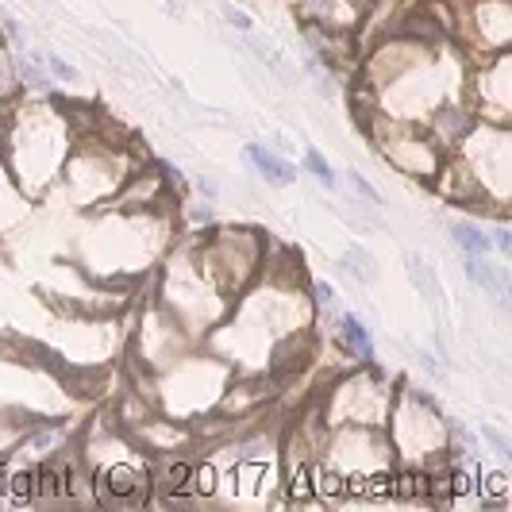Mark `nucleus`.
Wrapping results in <instances>:
<instances>
[{"label":"nucleus","mask_w":512,"mask_h":512,"mask_svg":"<svg viewBox=\"0 0 512 512\" xmlns=\"http://www.w3.org/2000/svg\"><path fill=\"white\" fill-rule=\"evenodd\" d=\"M77 231V266L97 282L135 289L178 243L174 208H97Z\"/></svg>","instance_id":"nucleus-1"},{"label":"nucleus","mask_w":512,"mask_h":512,"mask_svg":"<svg viewBox=\"0 0 512 512\" xmlns=\"http://www.w3.org/2000/svg\"><path fill=\"white\" fill-rule=\"evenodd\" d=\"M77 135H81L77 112L51 97H20L0 112V154L16 185L35 205L51 197Z\"/></svg>","instance_id":"nucleus-2"},{"label":"nucleus","mask_w":512,"mask_h":512,"mask_svg":"<svg viewBox=\"0 0 512 512\" xmlns=\"http://www.w3.org/2000/svg\"><path fill=\"white\" fill-rule=\"evenodd\" d=\"M77 455L93 482V505L101 509H143L154 497V459L139 451L131 436L108 416L97 412L81 436Z\"/></svg>","instance_id":"nucleus-3"},{"label":"nucleus","mask_w":512,"mask_h":512,"mask_svg":"<svg viewBox=\"0 0 512 512\" xmlns=\"http://www.w3.org/2000/svg\"><path fill=\"white\" fill-rule=\"evenodd\" d=\"M131 378L143 382V389L151 393L154 409L197 428L201 420H208L216 412L220 397L228 393L231 378H235V370L220 355H212L208 347H201V351L193 347L170 366H162L158 374H135L131 370Z\"/></svg>","instance_id":"nucleus-4"},{"label":"nucleus","mask_w":512,"mask_h":512,"mask_svg":"<svg viewBox=\"0 0 512 512\" xmlns=\"http://www.w3.org/2000/svg\"><path fill=\"white\" fill-rule=\"evenodd\" d=\"M139 166H143V162L128 151V143H116V139L104 135V131L85 128L77 135L74 151L66 158L62 178H58V185L51 189V197L62 193L66 205L77 208V212H97V208H104L120 189H124V181H128Z\"/></svg>","instance_id":"nucleus-5"},{"label":"nucleus","mask_w":512,"mask_h":512,"mask_svg":"<svg viewBox=\"0 0 512 512\" xmlns=\"http://www.w3.org/2000/svg\"><path fill=\"white\" fill-rule=\"evenodd\" d=\"M154 278H158V285H154L151 297L158 305L170 308L197 343L228 316L231 301L201 270V262L193 255V243L189 239H178L170 247V255L162 258V266L154 270Z\"/></svg>","instance_id":"nucleus-6"},{"label":"nucleus","mask_w":512,"mask_h":512,"mask_svg":"<svg viewBox=\"0 0 512 512\" xmlns=\"http://www.w3.org/2000/svg\"><path fill=\"white\" fill-rule=\"evenodd\" d=\"M385 439L393 447V459L397 462H416V466H428L436 470L439 462H447L451 455H459L455 447V428L451 420L439 412V405L420 393L416 385H397L393 389V405L385 416Z\"/></svg>","instance_id":"nucleus-7"},{"label":"nucleus","mask_w":512,"mask_h":512,"mask_svg":"<svg viewBox=\"0 0 512 512\" xmlns=\"http://www.w3.org/2000/svg\"><path fill=\"white\" fill-rule=\"evenodd\" d=\"M189 243H193V255L201 262V270L216 282V289L228 301H235L255 282L266 266V255H270L266 235L255 228H208L189 235Z\"/></svg>","instance_id":"nucleus-8"},{"label":"nucleus","mask_w":512,"mask_h":512,"mask_svg":"<svg viewBox=\"0 0 512 512\" xmlns=\"http://www.w3.org/2000/svg\"><path fill=\"white\" fill-rule=\"evenodd\" d=\"M393 389H397V382L385 370H378L374 362H355V370L328 382L316 409H320L328 428H385Z\"/></svg>","instance_id":"nucleus-9"},{"label":"nucleus","mask_w":512,"mask_h":512,"mask_svg":"<svg viewBox=\"0 0 512 512\" xmlns=\"http://www.w3.org/2000/svg\"><path fill=\"white\" fill-rule=\"evenodd\" d=\"M362 124H366L370 143L378 147V154H382L397 174L420 181V185H436L439 170H443V162H447V151L432 139V131L424 128V124L385 120L378 112L362 116Z\"/></svg>","instance_id":"nucleus-10"},{"label":"nucleus","mask_w":512,"mask_h":512,"mask_svg":"<svg viewBox=\"0 0 512 512\" xmlns=\"http://www.w3.org/2000/svg\"><path fill=\"white\" fill-rule=\"evenodd\" d=\"M128 347H131V370L135 374H158L162 366H170L174 359H181L185 351L201 347L193 335L185 332L178 316L166 305H158L154 297L143 301L139 308V320L128 332Z\"/></svg>","instance_id":"nucleus-11"},{"label":"nucleus","mask_w":512,"mask_h":512,"mask_svg":"<svg viewBox=\"0 0 512 512\" xmlns=\"http://www.w3.org/2000/svg\"><path fill=\"white\" fill-rule=\"evenodd\" d=\"M447 24L466 62L501 54L512 43V0H455Z\"/></svg>","instance_id":"nucleus-12"},{"label":"nucleus","mask_w":512,"mask_h":512,"mask_svg":"<svg viewBox=\"0 0 512 512\" xmlns=\"http://www.w3.org/2000/svg\"><path fill=\"white\" fill-rule=\"evenodd\" d=\"M466 108L489 120V124H512V58L509 51L489 54L466 66V85H462Z\"/></svg>","instance_id":"nucleus-13"},{"label":"nucleus","mask_w":512,"mask_h":512,"mask_svg":"<svg viewBox=\"0 0 512 512\" xmlns=\"http://www.w3.org/2000/svg\"><path fill=\"white\" fill-rule=\"evenodd\" d=\"M366 8L370 0H297V16L312 39H355Z\"/></svg>","instance_id":"nucleus-14"},{"label":"nucleus","mask_w":512,"mask_h":512,"mask_svg":"<svg viewBox=\"0 0 512 512\" xmlns=\"http://www.w3.org/2000/svg\"><path fill=\"white\" fill-rule=\"evenodd\" d=\"M124 432H128L131 443H135L139 451H147L151 459L178 455V451H193V447L201 443L193 424L174 420V416H166V412H158V409H154L151 416H143V420H135V424L124 428Z\"/></svg>","instance_id":"nucleus-15"},{"label":"nucleus","mask_w":512,"mask_h":512,"mask_svg":"<svg viewBox=\"0 0 512 512\" xmlns=\"http://www.w3.org/2000/svg\"><path fill=\"white\" fill-rule=\"evenodd\" d=\"M31 208H35V201L16 185L12 170H8V162H4V154H0V243H4L16 228H24L27 216H31Z\"/></svg>","instance_id":"nucleus-16"},{"label":"nucleus","mask_w":512,"mask_h":512,"mask_svg":"<svg viewBox=\"0 0 512 512\" xmlns=\"http://www.w3.org/2000/svg\"><path fill=\"white\" fill-rule=\"evenodd\" d=\"M335 343H339V355L351 362H374V343L370 332L362 328L359 316H339V328H335Z\"/></svg>","instance_id":"nucleus-17"},{"label":"nucleus","mask_w":512,"mask_h":512,"mask_svg":"<svg viewBox=\"0 0 512 512\" xmlns=\"http://www.w3.org/2000/svg\"><path fill=\"white\" fill-rule=\"evenodd\" d=\"M35 470V505H66V486H62V466L58 459L31 462Z\"/></svg>","instance_id":"nucleus-18"},{"label":"nucleus","mask_w":512,"mask_h":512,"mask_svg":"<svg viewBox=\"0 0 512 512\" xmlns=\"http://www.w3.org/2000/svg\"><path fill=\"white\" fill-rule=\"evenodd\" d=\"M247 162L266 178V185H293L297 181V166L293 162H285V158H278V154L266 151V147H258V143L247 147Z\"/></svg>","instance_id":"nucleus-19"},{"label":"nucleus","mask_w":512,"mask_h":512,"mask_svg":"<svg viewBox=\"0 0 512 512\" xmlns=\"http://www.w3.org/2000/svg\"><path fill=\"white\" fill-rule=\"evenodd\" d=\"M24 97V77H20V58L8 47V39L0 43V112L8 104H16Z\"/></svg>","instance_id":"nucleus-20"},{"label":"nucleus","mask_w":512,"mask_h":512,"mask_svg":"<svg viewBox=\"0 0 512 512\" xmlns=\"http://www.w3.org/2000/svg\"><path fill=\"white\" fill-rule=\"evenodd\" d=\"M466 274H470V282H474V285H482L489 297L505 301V293H509L505 266H493V262H486V255H466Z\"/></svg>","instance_id":"nucleus-21"},{"label":"nucleus","mask_w":512,"mask_h":512,"mask_svg":"<svg viewBox=\"0 0 512 512\" xmlns=\"http://www.w3.org/2000/svg\"><path fill=\"white\" fill-rule=\"evenodd\" d=\"M451 239L459 243L466 255H489L493 251V239L486 235L482 224H451Z\"/></svg>","instance_id":"nucleus-22"},{"label":"nucleus","mask_w":512,"mask_h":512,"mask_svg":"<svg viewBox=\"0 0 512 512\" xmlns=\"http://www.w3.org/2000/svg\"><path fill=\"white\" fill-rule=\"evenodd\" d=\"M305 166L312 170V174H316V181H320V185H328V189H332L335 181H339V178H335V170L328 166V162H324V154H320V151H308L305 154Z\"/></svg>","instance_id":"nucleus-23"},{"label":"nucleus","mask_w":512,"mask_h":512,"mask_svg":"<svg viewBox=\"0 0 512 512\" xmlns=\"http://www.w3.org/2000/svg\"><path fill=\"white\" fill-rule=\"evenodd\" d=\"M347 262H351L347 270H351L355 278H362V282H374V278H378V270H374V262H370V255H366V251H351V255H347Z\"/></svg>","instance_id":"nucleus-24"},{"label":"nucleus","mask_w":512,"mask_h":512,"mask_svg":"<svg viewBox=\"0 0 512 512\" xmlns=\"http://www.w3.org/2000/svg\"><path fill=\"white\" fill-rule=\"evenodd\" d=\"M224 12H228V24H235L239 31H251V27H255V20H251V16L243 12V8H231V4H228Z\"/></svg>","instance_id":"nucleus-25"},{"label":"nucleus","mask_w":512,"mask_h":512,"mask_svg":"<svg viewBox=\"0 0 512 512\" xmlns=\"http://www.w3.org/2000/svg\"><path fill=\"white\" fill-rule=\"evenodd\" d=\"M351 185H355L359 193H366L370 201H378V193H374V185H370V181H366V178H359V174H351Z\"/></svg>","instance_id":"nucleus-26"},{"label":"nucleus","mask_w":512,"mask_h":512,"mask_svg":"<svg viewBox=\"0 0 512 512\" xmlns=\"http://www.w3.org/2000/svg\"><path fill=\"white\" fill-rule=\"evenodd\" d=\"M47 66H51L54 74L58 77H66V81H77V74L74 70H70V66H66V62H58V58H51V62H47Z\"/></svg>","instance_id":"nucleus-27"},{"label":"nucleus","mask_w":512,"mask_h":512,"mask_svg":"<svg viewBox=\"0 0 512 512\" xmlns=\"http://www.w3.org/2000/svg\"><path fill=\"white\" fill-rule=\"evenodd\" d=\"M0 43H4V31H0Z\"/></svg>","instance_id":"nucleus-28"}]
</instances>
